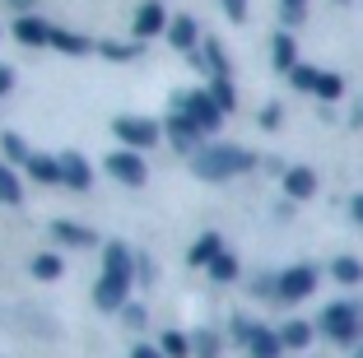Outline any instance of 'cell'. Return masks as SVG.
I'll use <instances>...</instances> for the list:
<instances>
[{"label": "cell", "instance_id": "1", "mask_svg": "<svg viewBox=\"0 0 363 358\" xmlns=\"http://www.w3.org/2000/svg\"><path fill=\"white\" fill-rule=\"evenodd\" d=\"M252 163H257V158L247 154V149H238V145H205L201 154L191 158V172L205 177V181H228V177H238V172H247Z\"/></svg>", "mask_w": 363, "mask_h": 358}, {"label": "cell", "instance_id": "2", "mask_svg": "<svg viewBox=\"0 0 363 358\" xmlns=\"http://www.w3.org/2000/svg\"><path fill=\"white\" fill-rule=\"evenodd\" d=\"M321 335H331L335 345H354V340L363 335V307L354 303H326V312H321Z\"/></svg>", "mask_w": 363, "mask_h": 358}, {"label": "cell", "instance_id": "3", "mask_svg": "<svg viewBox=\"0 0 363 358\" xmlns=\"http://www.w3.org/2000/svg\"><path fill=\"white\" fill-rule=\"evenodd\" d=\"M112 135L121 140V149H150V145H159V135H163V126L159 121H145V116H117L112 121Z\"/></svg>", "mask_w": 363, "mask_h": 358}, {"label": "cell", "instance_id": "4", "mask_svg": "<svg viewBox=\"0 0 363 358\" xmlns=\"http://www.w3.org/2000/svg\"><path fill=\"white\" fill-rule=\"evenodd\" d=\"M103 168L112 181H121V186H145V177H150V168H145V158L135 154V149H112V154L103 158Z\"/></svg>", "mask_w": 363, "mask_h": 358}, {"label": "cell", "instance_id": "5", "mask_svg": "<svg viewBox=\"0 0 363 358\" xmlns=\"http://www.w3.org/2000/svg\"><path fill=\"white\" fill-rule=\"evenodd\" d=\"M177 112H186L196 126L205 130V135H214V130H219V121H224V107L210 98V89H196V94H186V98L177 103Z\"/></svg>", "mask_w": 363, "mask_h": 358}, {"label": "cell", "instance_id": "6", "mask_svg": "<svg viewBox=\"0 0 363 358\" xmlns=\"http://www.w3.org/2000/svg\"><path fill=\"white\" fill-rule=\"evenodd\" d=\"M233 335L242 340L247 349H252V358H279V349H284L279 330H270V326H252V321H238Z\"/></svg>", "mask_w": 363, "mask_h": 358}, {"label": "cell", "instance_id": "7", "mask_svg": "<svg viewBox=\"0 0 363 358\" xmlns=\"http://www.w3.org/2000/svg\"><path fill=\"white\" fill-rule=\"evenodd\" d=\"M312 289H317V270H312V265H289L275 279V293L284 298V303H303V298H312Z\"/></svg>", "mask_w": 363, "mask_h": 358}, {"label": "cell", "instance_id": "8", "mask_svg": "<svg viewBox=\"0 0 363 358\" xmlns=\"http://www.w3.org/2000/svg\"><path fill=\"white\" fill-rule=\"evenodd\" d=\"M163 135H168L172 140V149H182V154H201V135H205V130L201 126H196V121H191V116H186V112H172L168 116V121H163Z\"/></svg>", "mask_w": 363, "mask_h": 358}, {"label": "cell", "instance_id": "9", "mask_svg": "<svg viewBox=\"0 0 363 358\" xmlns=\"http://www.w3.org/2000/svg\"><path fill=\"white\" fill-rule=\"evenodd\" d=\"M130 284L135 279H126V274H103L94 289V303L103 307V312H126L130 307Z\"/></svg>", "mask_w": 363, "mask_h": 358}, {"label": "cell", "instance_id": "10", "mask_svg": "<svg viewBox=\"0 0 363 358\" xmlns=\"http://www.w3.org/2000/svg\"><path fill=\"white\" fill-rule=\"evenodd\" d=\"M159 33H168V10H163L159 0H145L135 10V38L145 43V38H159Z\"/></svg>", "mask_w": 363, "mask_h": 358}, {"label": "cell", "instance_id": "11", "mask_svg": "<svg viewBox=\"0 0 363 358\" xmlns=\"http://www.w3.org/2000/svg\"><path fill=\"white\" fill-rule=\"evenodd\" d=\"M14 38H19L23 47H52V23L38 19V14H19V23H14Z\"/></svg>", "mask_w": 363, "mask_h": 358}, {"label": "cell", "instance_id": "12", "mask_svg": "<svg viewBox=\"0 0 363 358\" xmlns=\"http://www.w3.org/2000/svg\"><path fill=\"white\" fill-rule=\"evenodd\" d=\"M61 181L70 191H89L94 186V168L84 163V154H61Z\"/></svg>", "mask_w": 363, "mask_h": 358}, {"label": "cell", "instance_id": "13", "mask_svg": "<svg viewBox=\"0 0 363 358\" xmlns=\"http://www.w3.org/2000/svg\"><path fill=\"white\" fill-rule=\"evenodd\" d=\"M186 61H191V65H205L214 79H228V56H224V47L214 43V38H210V43H201V52H191Z\"/></svg>", "mask_w": 363, "mask_h": 358}, {"label": "cell", "instance_id": "14", "mask_svg": "<svg viewBox=\"0 0 363 358\" xmlns=\"http://www.w3.org/2000/svg\"><path fill=\"white\" fill-rule=\"evenodd\" d=\"M168 43L177 47V52H186V56L196 52V43H201V33H196V19H191V14H177V19L168 23Z\"/></svg>", "mask_w": 363, "mask_h": 358}, {"label": "cell", "instance_id": "15", "mask_svg": "<svg viewBox=\"0 0 363 358\" xmlns=\"http://www.w3.org/2000/svg\"><path fill=\"white\" fill-rule=\"evenodd\" d=\"M284 191H289V201H312V196H317V172L312 168H289Z\"/></svg>", "mask_w": 363, "mask_h": 358}, {"label": "cell", "instance_id": "16", "mask_svg": "<svg viewBox=\"0 0 363 358\" xmlns=\"http://www.w3.org/2000/svg\"><path fill=\"white\" fill-rule=\"evenodd\" d=\"M219 256H224V237H219V233H201V237H196V247L186 252V261H191V265H205V270H210Z\"/></svg>", "mask_w": 363, "mask_h": 358}, {"label": "cell", "instance_id": "17", "mask_svg": "<svg viewBox=\"0 0 363 358\" xmlns=\"http://www.w3.org/2000/svg\"><path fill=\"white\" fill-rule=\"evenodd\" d=\"M103 274H126V279H135V256L121 242H107L103 247Z\"/></svg>", "mask_w": 363, "mask_h": 358}, {"label": "cell", "instance_id": "18", "mask_svg": "<svg viewBox=\"0 0 363 358\" xmlns=\"http://www.w3.org/2000/svg\"><path fill=\"white\" fill-rule=\"evenodd\" d=\"M52 237L61 247H94V233H89L84 223H75V219H56L52 223Z\"/></svg>", "mask_w": 363, "mask_h": 358}, {"label": "cell", "instance_id": "19", "mask_svg": "<svg viewBox=\"0 0 363 358\" xmlns=\"http://www.w3.org/2000/svg\"><path fill=\"white\" fill-rule=\"evenodd\" d=\"M23 172H28L33 181H43V186H56L61 181V158H47V154H33L28 163H23Z\"/></svg>", "mask_w": 363, "mask_h": 358}, {"label": "cell", "instance_id": "20", "mask_svg": "<svg viewBox=\"0 0 363 358\" xmlns=\"http://www.w3.org/2000/svg\"><path fill=\"white\" fill-rule=\"evenodd\" d=\"M52 47H56V52H65V56H89V52H98L89 38H79V33H65V28H52Z\"/></svg>", "mask_w": 363, "mask_h": 358}, {"label": "cell", "instance_id": "21", "mask_svg": "<svg viewBox=\"0 0 363 358\" xmlns=\"http://www.w3.org/2000/svg\"><path fill=\"white\" fill-rule=\"evenodd\" d=\"M270 52H275L279 70H294V65H298V43H294L289 33H275V38H270Z\"/></svg>", "mask_w": 363, "mask_h": 358}, {"label": "cell", "instance_id": "22", "mask_svg": "<svg viewBox=\"0 0 363 358\" xmlns=\"http://www.w3.org/2000/svg\"><path fill=\"white\" fill-rule=\"evenodd\" d=\"M279 340H284V349H308L312 345V326L308 321H289V326L279 330Z\"/></svg>", "mask_w": 363, "mask_h": 358}, {"label": "cell", "instance_id": "23", "mask_svg": "<svg viewBox=\"0 0 363 358\" xmlns=\"http://www.w3.org/2000/svg\"><path fill=\"white\" fill-rule=\"evenodd\" d=\"M19 201H23V181L0 163V205H19Z\"/></svg>", "mask_w": 363, "mask_h": 358}, {"label": "cell", "instance_id": "24", "mask_svg": "<svg viewBox=\"0 0 363 358\" xmlns=\"http://www.w3.org/2000/svg\"><path fill=\"white\" fill-rule=\"evenodd\" d=\"M159 349H163L168 358H186V354H191V335H182V330H163Z\"/></svg>", "mask_w": 363, "mask_h": 358}, {"label": "cell", "instance_id": "25", "mask_svg": "<svg viewBox=\"0 0 363 358\" xmlns=\"http://www.w3.org/2000/svg\"><path fill=\"white\" fill-rule=\"evenodd\" d=\"M331 274L340 279V284H363V261H354V256H340V261L331 265Z\"/></svg>", "mask_w": 363, "mask_h": 358}, {"label": "cell", "instance_id": "26", "mask_svg": "<svg viewBox=\"0 0 363 358\" xmlns=\"http://www.w3.org/2000/svg\"><path fill=\"white\" fill-rule=\"evenodd\" d=\"M33 274H38V279H61V256L56 252H38L33 256Z\"/></svg>", "mask_w": 363, "mask_h": 358}, {"label": "cell", "instance_id": "27", "mask_svg": "<svg viewBox=\"0 0 363 358\" xmlns=\"http://www.w3.org/2000/svg\"><path fill=\"white\" fill-rule=\"evenodd\" d=\"M317 98H326V103L345 98V79H340V74H331V70H321V79H317Z\"/></svg>", "mask_w": 363, "mask_h": 358}, {"label": "cell", "instance_id": "28", "mask_svg": "<svg viewBox=\"0 0 363 358\" xmlns=\"http://www.w3.org/2000/svg\"><path fill=\"white\" fill-rule=\"evenodd\" d=\"M191 354L219 358V335H214V330H196V335H191Z\"/></svg>", "mask_w": 363, "mask_h": 358}, {"label": "cell", "instance_id": "29", "mask_svg": "<svg viewBox=\"0 0 363 358\" xmlns=\"http://www.w3.org/2000/svg\"><path fill=\"white\" fill-rule=\"evenodd\" d=\"M289 79H294V89H303V94H317L321 70H312V65H294V70H289Z\"/></svg>", "mask_w": 363, "mask_h": 358}, {"label": "cell", "instance_id": "30", "mask_svg": "<svg viewBox=\"0 0 363 358\" xmlns=\"http://www.w3.org/2000/svg\"><path fill=\"white\" fill-rule=\"evenodd\" d=\"M210 98H214V103H219V107H224V112H233V107H238L233 79H214V84H210Z\"/></svg>", "mask_w": 363, "mask_h": 358}, {"label": "cell", "instance_id": "31", "mask_svg": "<svg viewBox=\"0 0 363 358\" xmlns=\"http://www.w3.org/2000/svg\"><path fill=\"white\" fill-rule=\"evenodd\" d=\"M0 149H5V154L14 158V163H28V145H23V135H14V130H5V135H0Z\"/></svg>", "mask_w": 363, "mask_h": 358}, {"label": "cell", "instance_id": "32", "mask_svg": "<svg viewBox=\"0 0 363 358\" xmlns=\"http://www.w3.org/2000/svg\"><path fill=\"white\" fill-rule=\"evenodd\" d=\"M98 56H107V61H135L140 47H126V43H98Z\"/></svg>", "mask_w": 363, "mask_h": 358}, {"label": "cell", "instance_id": "33", "mask_svg": "<svg viewBox=\"0 0 363 358\" xmlns=\"http://www.w3.org/2000/svg\"><path fill=\"white\" fill-rule=\"evenodd\" d=\"M210 279H219V284H228V279H238V256H219V261L210 265Z\"/></svg>", "mask_w": 363, "mask_h": 358}, {"label": "cell", "instance_id": "34", "mask_svg": "<svg viewBox=\"0 0 363 358\" xmlns=\"http://www.w3.org/2000/svg\"><path fill=\"white\" fill-rule=\"evenodd\" d=\"M303 19H308V10H303L298 0H284V23H289V28H298Z\"/></svg>", "mask_w": 363, "mask_h": 358}, {"label": "cell", "instance_id": "35", "mask_svg": "<svg viewBox=\"0 0 363 358\" xmlns=\"http://www.w3.org/2000/svg\"><path fill=\"white\" fill-rule=\"evenodd\" d=\"M219 5H224V14H228L233 23H242V19H247V0H219Z\"/></svg>", "mask_w": 363, "mask_h": 358}, {"label": "cell", "instance_id": "36", "mask_svg": "<svg viewBox=\"0 0 363 358\" xmlns=\"http://www.w3.org/2000/svg\"><path fill=\"white\" fill-rule=\"evenodd\" d=\"M135 279H140V284H154V265L145 261V256L135 261Z\"/></svg>", "mask_w": 363, "mask_h": 358}, {"label": "cell", "instance_id": "37", "mask_svg": "<svg viewBox=\"0 0 363 358\" xmlns=\"http://www.w3.org/2000/svg\"><path fill=\"white\" fill-rule=\"evenodd\" d=\"M126 326H135V330L145 326V307H140V303H130V307H126Z\"/></svg>", "mask_w": 363, "mask_h": 358}, {"label": "cell", "instance_id": "38", "mask_svg": "<svg viewBox=\"0 0 363 358\" xmlns=\"http://www.w3.org/2000/svg\"><path fill=\"white\" fill-rule=\"evenodd\" d=\"M130 358H168V354L154 349V345H135V349H130Z\"/></svg>", "mask_w": 363, "mask_h": 358}, {"label": "cell", "instance_id": "39", "mask_svg": "<svg viewBox=\"0 0 363 358\" xmlns=\"http://www.w3.org/2000/svg\"><path fill=\"white\" fill-rule=\"evenodd\" d=\"M261 126H266V130H275V126H279V107H275V103L261 112Z\"/></svg>", "mask_w": 363, "mask_h": 358}, {"label": "cell", "instance_id": "40", "mask_svg": "<svg viewBox=\"0 0 363 358\" xmlns=\"http://www.w3.org/2000/svg\"><path fill=\"white\" fill-rule=\"evenodd\" d=\"M10 89H14V70H10V65H0V98L10 94Z\"/></svg>", "mask_w": 363, "mask_h": 358}, {"label": "cell", "instance_id": "41", "mask_svg": "<svg viewBox=\"0 0 363 358\" xmlns=\"http://www.w3.org/2000/svg\"><path fill=\"white\" fill-rule=\"evenodd\" d=\"M350 210H354V219L363 223V196H354V201H350Z\"/></svg>", "mask_w": 363, "mask_h": 358}, {"label": "cell", "instance_id": "42", "mask_svg": "<svg viewBox=\"0 0 363 358\" xmlns=\"http://www.w3.org/2000/svg\"><path fill=\"white\" fill-rule=\"evenodd\" d=\"M10 5L14 10H33V0H10Z\"/></svg>", "mask_w": 363, "mask_h": 358}, {"label": "cell", "instance_id": "43", "mask_svg": "<svg viewBox=\"0 0 363 358\" xmlns=\"http://www.w3.org/2000/svg\"><path fill=\"white\" fill-rule=\"evenodd\" d=\"M354 358H363V349H359V354H354Z\"/></svg>", "mask_w": 363, "mask_h": 358}, {"label": "cell", "instance_id": "44", "mask_svg": "<svg viewBox=\"0 0 363 358\" xmlns=\"http://www.w3.org/2000/svg\"><path fill=\"white\" fill-rule=\"evenodd\" d=\"M298 5H303V0H298Z\"/></svg>", "mask_w": 363, "mask_h": 358}]
</instances>
